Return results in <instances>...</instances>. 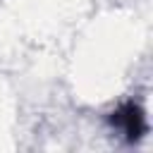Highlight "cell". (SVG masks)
<instances>
[{
  "label": "cell",
  "instance_id": "1",
  "mask_svg": "<svg viewBox=\"0 0 153 153\" xmlns=\"http://www.w3.org/2000/svg\"><path fill=\"white\" fill-rule=\"evenodd\" d=\"M110 122H112L117 129H122V134H124L129 141H136V139L143 134V129H146L143 112H141V108L134 105V103H124L122 108H117V110L112 112Z\"/></svg>",
  "mask_w": 153,
  "mask_h": 153
}]
</instances>
